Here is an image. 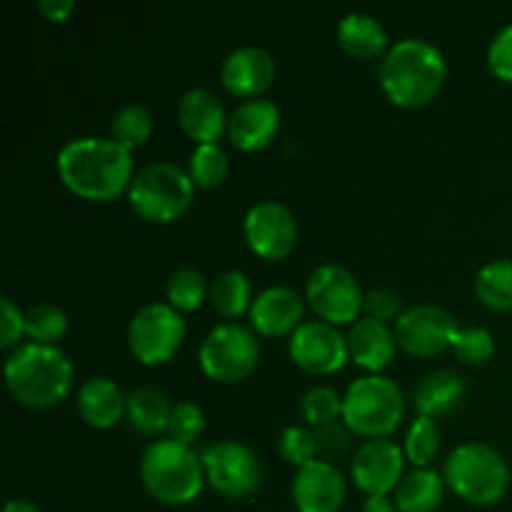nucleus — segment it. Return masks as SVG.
<instances>
[{
  "label": "nucleus",
  "mask_w": 512,
  "mask_h": 512,
  "mask_svg": "<svg viewBox=\"0 0 512 512\" xmlns=\"http://www.w3.org/2000/svg\"><path fill=\"white\" fill-rule=\"evenodd\" d=\"M60 180L70 193L90 203H108L130 188L133 155L113 138H75L58 150L55 158Z\"/></svg>",
  "instance_id": "nucleus-1"
},
{
  "label": "nucleus",
  "mask_w": 512,
  "mask_h": 512,
  "mask_svg": "<svg viewBox=\"0 0 512 512\" xmlns=\"http://www.w3.org/2000/svg\"><path fill=\"white\" fill-rule=\"evenodd\" d=\"M448 63L440 48L420 38H405L380 63V85L400 108H423L443 90Z\"/></svg>",
  "instance_id": "nucleus-2"
},
{
  "label": "nucleus",
  "mask_w": 512,
  "mask_h": 512,
  "mask_svg": "<svg viewBox=\"0 0 512 512\" xmlns=\"http://www.w3.org/2000/svg\"><path fill=\"white\" fill-rule=\"evenodd\" d=\"M5 385L25 408H55L73 390V365L55 345L28 343L5 363Z\"/></svg>",
  "instance_id": "nucleus-3"
},
{
  "label": "nucleus",
  "mask_w": 512,
  "mask_h": 512,
  "mask_svg": "<svg viewBox=\"0 0 512 512\" xmlns=\"http://www.w3.org/2000/svg\"><path fill=\"white\" fill-rule=\"evenodd\" d=\"M140 480L150 498L163 505H188L205 483L203 460L175 440H155L140 458Z\"/></svg>",
  "instance_id": "nucleus-4"
},
{
  "label": "nucleus",
  "mask_w": 512,
  "mask_h": 512,
  "mask_svg": "<svg viewBox=\"0 0 512 512\" xmlns=\"http://www.w3.org/2000/svg\"><path fill=\"white\" fill-rule=\"evenodd\" d=\"M445 483L470 505H495L510 488V468L503 455L485 443H465L450 453Z\"/></svg>",
  "instance_id": "nucleus-5"
},
{
  "label": "nucleus",
  "mask_w": 512,
  "mask_h": 512,
  "mask_svg": "<svg viewBox=\"0 0 512 512\" xmlns=\"http://www.w3.org/2000/svg\"><path fill=\"white\" fill-rule=\"evenodd\" d=\"M405 415L403 390L383 375L355 380L343 398V420L353 433L378 440L395 433Z\"/></svg>",
  "instance_id": "nucleus-6"
},
{
  "label": "nucleus",
  "mask_w": 512,
  "mask_h": 512,
  "mask_svg": "<svg viewBox=\"0 0 512 512\" xmlns=\"http://www.w3.org/2000/svg\"><path fill=\"white\" fill-rule=\"evenodd\" d=\"M195 183L175 163H150L135 173L128 188L130 205L148 223H173L190 208Z\"/></svg>",
  "instance_id": "nucleus-7"
},
{
  "label": "nucleus",
  "mask_w": 512,
  "mask_h": 512,
  "mask_svg": "<svg viewBox=\"0 0 512 512\" xmlns=\"http://www.w3.org/2000/svg\"><path fill=\"white\" fill-rule=\"evenodd\" d=\"M198 358L208 378L218 383H240L258 365L260 345L253 330L245 325L223 323L205 335Z\"/></svg>",
  "instance_id": "nucleus-8"
},
{
  "label": "nucleus",
  "mask_w": 512,
  "mask_h": 512,
  "mask_svg": "<svg viewBox=\"0 0 512 512\" xmlns=\"http://www.w3.org/2000/svg\"><path fill=\"white\" fill-rule=\"evenodd\" d=\"M185 338V320L170 303H148L130 318L128 348L143 365L168 363Z\"/></svg>",
  "instance_id": "nucleus-9"
},
{
  "label": "nucleus",
  "mask_w": 512,
  "mask_h": 512,
  "mask_svg": "<svg viewBox=\"0 0 512 512\" xmlns=\"http://www.w3.org/2000/svg\"><path fill=\"white\" fill-rule=\"evenodd\" d=\"M305 298L320 320L330 325L355 323L365 305V295L348 268L335 263L318 265L305 283Z\"/></svg>",
  "instance_id": "nucleus-10"
},
{
  "label": "nucleus",
  "mask_w": 512,
  "mask_h": 512,
  "mask_svg": "<svg viewBox=\"0 0 512 512\" xmlns=\"http://www.w3.org/2000/svg\"><path fill=\"white\" fill-rule=\"evenodd\" d=\"M205 468V480L213 485L215 493L225 498H250L260 488L263 470L253 450L235 440H220L200 455Z\"/></svg>",
  "instance_id": "nucleus-11"
},
{
  "label": "nucleus",
  "mask_w": 512,
  "mask_h": 512,
  "mask_svg": "<svg viewBox=\"0 0 512 512\" xmlns=\"http://www.w3.org/2000/svg\"><path fill=\"white\" fill-rule=\"evenodd\" d=\"M458 323L440 305H413L395 320V338L408 355L435 358L453 348Z\"/></svg>",
  "instance_id": "nucleus-12"
},
{
  "label": "nucleus",
  "mask_w": 512,
  "mask_h": 512,
  "mask_svg": "<svg viewBox=\"0 0 512 512\" xmlns=\"http://www.w3.org/2000/svg\"><path fill=\"white\" fill-rule=\"evenodd\" d=\"M290 358L310 375H333L348 363V338L325 320H308L290 335Z\"/></svg>",
  "instance_id": "nucleus-13"
},
{
  "label": "nucleus",
  "mask_w": 512,
  "mask_h": 512,
  "mask_svg": "<svg viewBox=\"0 0 512 512\" xmlns=\"http://www.w3.org/2000/svg\"><path fill=\"white\" fill-rule=\"evenodd\" d=\"M243 230L253 253L265 260H283L298 240L295 215L278 200L255 203L245 215Z\"/></svg>",
  "instance_id": "nucleus-14"
},
{
  "label": "nucleus",
  "mask_w": 512,
  "mask_h": 512,
  "mask_svg": "<svg viewBox=\"0 0 512 512\" xmlns=\"http://www.w3.org/2000/svg\"><path fill=\"white\" fill-rule=\"evenodd\" d=\"M405 450L393 440L378 438L368 440L353 458V480L368 498L388 495L403 480Z\"/></svg>",
  "instance_id": "nucleus-15"
},
{
  "label": "nucleus",
  "mask_w": 512,
  "mask_h": 512,
  "mask_svg": "<svg viewBox=\"0 0 512 512\" xmlns=\"http://www.w3.org/2000/svg\"><path fill=\"white\" fill-rule=\"evenodd\" d=\"M220 80L225 90L243 100L263 98L265 90L275 80V60L273 55L258 45H243L235 48L220 68Z\"/></svg>",
  "instance_id": "nucleus-16"
},
{
  "label": "nucleus",
  "mask_w": 512,
  "mask_h": 512,
  "mask_svg": "<svg viewBox=\"0 0 512 512\" xmlns=\"http://www.w3.org/2000/svg\"><path fill=\"white\" fill-rule=\"evenodd\" d=\"M293 503L298 512H338L345 503L343 473L328 460L303 465L293 478Z\"/></svg>",
  "instance_id": "nucleus-17"
},
{
  "label": "nucleus",
  "mask_w": 512,
  "mask_h": 512,
  "mask_svg": "<svg viewBox=\"0 0 512 512\" xmlns=\"http://www.w3.org/2000/svg\"><path fill=\"white\" fill-rule=\"evenodd\" d=\"M280 130V110L273 100H243L228 120V135L235 148L255 153L273 143Z\"/></svg>",
  "instance_id": "nucleus-18"
},
{
  "label": "nucleus",
  "mask_w": 512,
  "mask_h": 512,
  "mask_svg": "<svg viewBox=\"0 0 512 512\" xmlns=\"http://www.w3.org/2000/svg\"><path fill=\"white\" fill-rule=\"evenodd\" d=\"M228 115L218 95L208 88H190L178 100V123L198 145H213L228 130Z\"/></svg>",
  "instance_id": "nucleus-19"
},
{
  "label": "nucleus",
  "mask_w": 512,
  "mask_h": 512,
  "mask_svg": "<svg viewBox=\"0 0 512 512\" xmlns=\"http://www.w3.org/2000/svg\"><path fill=\"white\" fill-rule=\"evenodd\" d=\"M305 305L300 295L288 285L265 288L250 305V323L260 335L280 338L285 333H295L303 320Z\"/></svg>",
  "instance_id": "nucleus-20"
},
{
  "label": "nucleus",
  "mask_w": 512,
  "mask_h": 512,
  "mask_svg": "<svg viewBox=\"0 0 512 512\" xmlns=\"http://www.w3.org/2000/svg\"><path fill=\"white\" fill-rule=\"evenodd\" d=\"M395 350H398V338H395V330L388 328V323L375 318H358L350 325L348 333V353L350 360H355V365L370 370V373H380L383 368H388L395 358Z\"/></svg>",
  "instance_id": "nucleus-21"
},
{
  "label": "nucleus",
  "mask_w": 512,
  "mask_h": 512,
  "mask_svg": "<svg viewBox=\"0 0 512 512\" xmlns=\"http://www.w3.org/2000/svg\"><path fill=\"white\" fill-rule=\"evenodd\" d=\"M125 403H128V395H123V390H120L115 380L103 378V375L85 380L78 393L80 418L90 428L98 430L113 428L125 415Z\"/></svg>",
  "instance_id": "nucleus-22"
},
{
  "label": "nucleus",
  "mask_w": 512,
  "mask_h": 512,
  "mask_svg": "<svg viewBox=\"0 0 512 512\" xmlns=\"http://www.w3.org/2000/svg\"><path fill=\"white\" fill-rule=\"evenodd\" d=\"M465 393H468V383L463 375L453 370H435L420 380L415 390V408L425 418H443L463 403Z\"/></svg>",
  "instance_id": "nucleus-23"
},
{
  "label": "nucleus",
  "mask_w": 512,
  "mask_h": 512,
  "mask_svg": "<svg viewBox=\"0 0 512 512\" xmlns=\"http://www.w3.org/2000/svg\"><path fill=\"white\" fill-rule=\"evenodd\" d=\"M338 43L353 58H375L388 48V33L375 15L348 13L338 23Z\"/></svg>",
  "instance_id": "nucleus-24"
},
{
  "label": "nucleus",
  "mask_w": 512,
  "mask_h": 512,
  "mask_svg": "<svg viewBox=\"0 0 512 512\" xmlns=\"http://www.w3.org/2000/svg\"><path fill=\"white\" fill-rule=\"evenodd\" d=\"M170 413H173V405L165 398V393L155 388H135L125 403L128 425L135 433L148 435V438L168 430Z\"/></svg>",
  "instance_id": "nucleus-25"
},
{
  "label": "nucleus",
  "mask_w": 512,
  "mask_h": 512,
  "mask_svg": "<svg viewBox=\"0 0 512 512\" xmlns=\"http://www.w3.org/2000/svg\"><path fill=\"white\" fill-rule=\"evenodd\" d=\"M445 498V478L435 470L418 468L405 475L395 488V505L400 512H435Z\"/></svg>",
  "instance_id": "nucleus-26"
},
{
  "label": "nucleus",
  "mask_w": 512,
  "mask_h": 512,
  "mask_svg": "<svg viewBox=\"0 0 512 512\" xmlns=\"http://www.w3.org/2000/svg\"><path fill=\"white\" fill-rule=\"evenodd\" d=\"M210 303L223 318H240L253 305V288L240 270H223L210 283Z\"/></svg>",
  "instance_id": "nucleus-27"
},
{
  "label": "nucleus",
  "mask_w": 512,
  "mask_h": 512,
  "mask_svg": "<svg viewBox=\"0 0 512 512\" xmlns=\"http://www.w3.org/2000/svg\"><path fill=\"white\" fill-rule=\"evenodd\" d=\"M475 293L485 308L498 313L512 310V260L500 258L483 265L475 278Z\"/></svg>",
  "instance_id": "nucleus-28"
},
{
  "label": "nucleus",
  "mask_w": 512,
  "mask_h": 512,
  "mask_svg": "<svg viewBox=\"0 0 512 512\" xmlns=\"http://www.w3.org/2000/svg\"><path fill=\"white\" fill-rule=\"evenodd\" d=\"M110 135L128 150L140 148L153 135V115L140 103L123 105L110 120Z\"/></svg>",
  "instance_id": "nucleus-29"
},
{
  "label": "nucleus",
  "mask_w": 512,
  "mask_h": 512,
  "mask_svg": "<svg viewBox=\"0 0 512 512\" xmlns=\"http://www.w3.org/2000/svg\"><path fill=\"white\" fill-rule=\"evenodd\" d=\"M68 330V315L53 303H38L25 310V335L38 345H55Z\"/></svg>",
  "instance_id": "nucleus-30"
},
{
  "label": "nucleus",
  "mask_w": 512,
  "mask_h": 512,
  "mask_svg": "<svg viewBox=\"0 0 512 512\" xmlns=\"http://www.w3.org/2000/svg\"><path fill=\"white\" fill-rule=\"evenodd\" d=\"M230 160L225 150L218 143L213 145H198L190 155V170L188 175L198 188H218L225 178H228Z\"/></svg>",
  "instance_id": "nucleus-31"
},
{
  "label": "nucleus",
  "mask_w": 512,
  "mask_h": 512,
  "mask_svg": "<svg viewBox=\"0 0 512 512\" xmlns=\"http://www.w3.org/2000/svg\"><path fill=\"white\" fill-rule=\"evenodd\" d=\"M205 278L200 270L195 268H180L175 270L168 278L165 285V293H168L170 305H173L178 313H190V310H198L200 303L205 300Z\"/></svg>",
  "instance_id": "nucleus-32"
},
{
  "label": "nucleus",
  "mask_w": 512,
  "mask_h": 512,
  "mask_svg": "<svg viewBox=\"0 0 512 512\" xmlns=\"http://www.w3.org/2000/svg\"><path fill=\"white\" fill-rule=\"evenodd\" d=\"M440 453V428L433 418L420 415L408 430L405 438V458L418 468H428Z\"/></svg>",
  "instance_id": "nucleus-33"
},
{
  "label": "nucleus",
  "mask_w": 512,
  "mask_h": 512,
  "mask_svg": "<svg viewBox=\"0 0 512 512\" xmlns=\"http://www.w3.org/2000/svg\"><path fill=\"white\" fill-rule=\"evenodd\" d=\"M453 350L463 363L483 365L495 355V338L488 328H480V325L458 328L453 338Z\"/></svg>",
  "instance_id": "nucleus-34"
},
{
  "label": "nucleus",
  "mask_w": 512,
  "mask_h": 512,
  "mask_svg": "<svg viewBox=\"0 0 512 512\" xmlns=\"http://www.w3.org/2000/svg\"><path fill=\"white\" fill-rule=\"evenodd\" d=\"M300 410H303L305 420L313 428H318V425L330 423V420L343 418V400L330 388H310L300 398Z\"/></svg>",
  "instance_id": "nucleus-35"
},
{
  "label": "nucleus",
  "mask_w": 512,
  "mask_h": 512,
  "mask_svg": "<svg viewBox=\"0 0 512 512\" xmlns=\"http://www.w3.org/2000/svg\"><path fill=\"white\" fill-rule=\"evenodd\" d=\"M278 450L290 465L295 468H303V465L313 463L315 455H318V443H315L313 430L300 428V425H290L280 433Z\"/></svg>",
  "instance_id": "nucleus-36"
},
{
  "label": "nucleus",
  "mask_w": 512,
  "mask_h": 512,
  "mask_svg": "<svg viewBox=\"0 0 512 512\" xmlns=\"http://www.w3.org/2000/svg\"><path fill=\"white\" fill-rule=\"evenodd\" d=\"M205 430V415L203 410L195 403H178L173 405V413H170L168 423V435L170 440L180 445H193L195 440L203 435Z\"/></svg>",
  "instance_id": "nucleus-37"
},
{
  "label": "nucleus",
  "mask_w": 512,
  "mask_h": 512,
  "mask_svg": "<svg viewBox=\"0 0 512 512\" xmlns=\"http://www.w3.org/2000/svg\"><path fill=\"white\" fill-rule=\"evenodd\" d=\"M313 435L315 443H318V455H323L328 463L333 458H340V455L348 453L350 443H353V430L348 428V423L343 418L318 425V428H313Z\"/></svg>",
  "instance_id": "nucleus-38"
},
{
  "label": "nucleus",
  "mask_w": 512,
  "mask_h": 512,
  "mask_svg": "<svg viewBox=\"0 0 512 512\" xmlns=\"http://www.w3.org/2000/svg\"><path fill=\"white\" fill-rule=\"evenodd\" d=\"M488 65L495 78L512 83V23L505 25L488 48Z\"/></svg>",
  "instance_id": "nucleus-39"
},
{
  "label": "nucleus",
  "mask_w": 512,
  "mask_h": 512,
  "mask_svg": "<svg viewBox=\"0 0 512 512\" xmlns=\"http://www.w3.org/2000/svg\"><path fill=\"white\" fill-rule=\"evenodd\" d=\"M363 308L368 310V318L383 320V323H388V320H398L400 315L405 313L403 298H400L398 293H393V290H388V288L370 290V293L365 295Z\"/></svg>",
  "instance_id": "nucleus-40"
},
{
  "label": "nucleus",
  "mask_w": 512,
  "mask_h": 512,
  "mask_svg": "<svg viewBox=\"0 0 512 512\" xmlns=\"http://www.w3.org/2000/svg\"><path fill=\"white\" fill-rule=\"evenodd\" d=\"M25 335V313L10 298H0V348H13Z\"/></svg>",
  "instance_id": "nucleus-41"
},
{
  "label": "nucleus",
  "mask_w": 512,
  "mask_h": 512,
  "mask_svg": "<svg viewBox=\"0 0 512 512\" xmlns=\"http://www.w3.org/2000/svg\"><path fill=\"white\" fill-rule=\"evenodd\" d=\"M35 10H38L45 20H50V23H65V20L73 15L75 3L73 0H38V3H35Z\"/></svg>",
  "instance_id": "nucleus-42"
},
{
  "label": "nucleus",
  "mask_w": 512,
  "mask_h": 512,
  "mask_svg": "<svg viewBox=\"0 0 512 512\" xmlns=\"http://www.w3.org/2000/svg\"><path fill=\"white\" fill-rule=\"evenodd\" d=\"M360 512H400L395 500H390L388 495H373V498L365 500L363 510Z\"/></svg>",
  "instance_id": "nucleus-43"
},
{
  "label": "nucleus",
  "mask_w": 512,
  "mask_h": 512,
  "mask_svg": "<svg viewBox=\"0 0 512 512\" xmlns=\"http://www.w3.org/2000/svg\"><path fill=\"white\" fill-rule=\"evenodd\" d=\"M3 512H40V508L33 503V500L13 498V500H8V503H5Z\"/></svg>",
  "instance_id": "nucleus-44"
}]
</instances>
